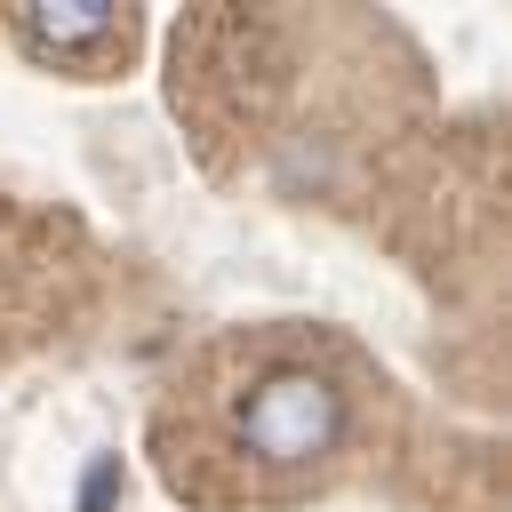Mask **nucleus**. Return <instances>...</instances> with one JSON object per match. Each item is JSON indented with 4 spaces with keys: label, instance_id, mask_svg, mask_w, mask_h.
<instances>
[{
    "label": "nucleus",
    "instance_id": "obj_1",
    "mask_svg": "<svg viewBox=\"0 0 512 512\" xmlns=\"http://www.w3.org/2000/svg\"><path fill=\"white\" fill-rule=\"evenodd\" d=\"M400 424L384 360L336 320H232L152 400V464L192 512H296L352 488Z\"/></svg>",
    "mask_w": 512,
    "mask_h": 512
},
{
    "label": "nucleus",
    "instance_id": "obj_2",
    "mask_svg": "<svg viewBox=\"0 0 512 512\" xmlns=\"http://www.w3.org/2000/svg\"><path fill=\"white\" fill-rule=\"evenodd\" d=\"M136 8H112V0H40V8H16V48L48 72H72V80H112L128 56H136Z\"/></svg>",
    "mask_w": 512,
    "mask_h": 512
}]
</instances>
